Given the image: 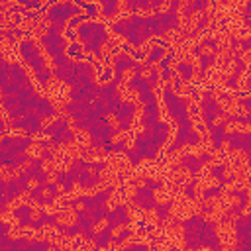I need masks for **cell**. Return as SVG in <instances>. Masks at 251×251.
I'll use <instances>...</instances> for the list:
<instances>
[{"instance_id": "cell-5", "label": "cell", "mask_w": 251, "mask_h": 251, "mask_svg": "<svg viewBox=\"0 0 251 251\" xmlns=\"http://www.w3.org/2000/svg\"><path fill=\"white\" fill-rule=\"evenodd\" d=\"M18 51H20V55H22L24 63L33 71V75H35L37 82H39L43 88H47V86H49V80L53 78V71L47 67V63H45L43 55L39 53L37 43H35L33 39L25 37V39H22V41H20Z\"/></svg>"}, {"instance_id": "cell-30", "label": "cell", "mask_w": 251, "mask_h": 251, "mask_svg": "<svg viewBox=\"0 0 251 251\" xmlns=\"http://www.w3.org/2000/svg\"><path fill=\"white\" fill-rule=\"evenodd\" d=\"M114 231H116V229H112L110 226H106L104 229H100V231H96V233H94V237H92V243H94L96 247H108V245L112 243Z\"/></svg>"}, {"instance_id": "cell-37", "label": "cell", "mask_w": 251, "mask_h": 251, "mask_svg": "<svg viewBox=\"0 0 251 251\" xmlns=\"http://www.w3.org/2000/svg\"><path fill=\"white\" fill-rule=\"evenodd\" d=\"M118 12V0H104L102 2V16L104 18H112Z\"/></svg>"}, {"instance_id": "cell-28", "label": "cell", "mask_w": 251, "mask_h": 251, "mask_svg": "<svg viewBox=\"0 0 251 251\" xmlns=\"http://www.w3.org/2000/svg\"><path fill=\"white\" fill-rule=\"evenodd\" d=\"M178 167H180V169H184V171H188L192 176H198V173L202 171L204 163L200 161V157H198V155H182V157H180Z\"/></svg>"}, {"instance_id": "cell-47", "label": "cell", "mask_w": 251, "mask_h": 251, "mask_svg": "<svg viewBox=\"0 0 251 251\" xmlns=\"http://www.w3.org/2000/svg\"><path fill=\"white\" fill-rule=\"evenodd\" d=\"M20 4L25 6V8H39L41 6V0H20Z\"/></svg>"}, {"instance_id": "cell-2", "label": "cell", "mask_w": 251, "mask_h": 251, "mask_svg": "<svg viewBox=\"0 0 251 251\" xmlns=\"http://www.w3.org/2000/svg\"><path fill=\"white\" fill-rule=\"evenodd\" d=\"M184 245L190 249H222V241L218 235V222H212L204 216H190L180 222Z\"/></svg>"}, {"instance_id": "cell-31", "label": "cell", "mask_w": 251, "mask_h": 251, "mask_svg": "<svg viewBox=\"0 0 251 251\" xmlns=\"http://www.w3.org/2000/svg\"><path fill=\"white\" fill-rule=\"evenodd\" d=\"M226 171H227V169H226V165H214V167H212V171H210V175H212L214 178H218V180H220V186H222V188H226L229 182H233V180H235V175H229V176H227V175H226Z\"/></svg>"}, {"instance_id": "cell-12", "label": "cell", "mask_w": 251, "mask_h": 251, "mask_svg": "<svg viewBox=\"0 0 251 251\" xmlns=\"http://www.w3.org/2000/svg\"><path fill=\"white\" fill-rule=\"evenodd\" d=\"M200 110H202V120H204V124H206V129L212 127V126L218 122V118H222V116L226 114V110H224V108L220 106V102L212 96L210 90L202 92V98H200Z\"/></svg>"}, {"instance_id": "cell-6", "label": "cell", "mask_w": 251, "mask_h": 251, "mask_svg": "<svg viewBox=\"0 0 251 251\" xmlns=\"http://www.w3.org/2000/svg\"><path fill=\"white\" fill-rule=\"evenodd\" d=\"M112 31H116L118 35L126 37V41L131 47H141L153 33L145 22L143 16H129V18H122L112 25Z\"/></svg>"}, {"instance_id": "cell-39", "label": "cell", "mask_w": 251, "mask_h": 251, "mask_svg": "<svg viewBox=\"0 0 251 251\" xmlns=\"http://www.w3.org/2000/svg\"><path fill=\"white\" fill-rule=\"evenodd\" d=\"M131 235H133V231H131L129 227H126V226H124V227H122V229L112 237V243H114V245H122V243H124L127 237H131Z\"/></svg>"}, {"instance_id": "cell-24", "label": "cell", "mask_w": 251, "mask_h": 251, "mask_svg": "<svg viewBox=\"0 0 251 251\" xmlns=\"http://www.w3.org/2000/svg\"><path fill=\"white\" fill-rule=\"evenodd\" d=\"M106 220H108L106 226H110L112 229H116V227H120V226H127V224L131 222V214H129V210H127L126 204H118V206H114V208L108 212Z\"/></svg>"}, {"instance_id": "cell-40", "label": "cell", "mask_w": 251, "mask_h": 251, "mask_svg": "<svg viewBox=\"0 0 251 251\" xmlns=\"http://www.w3.org/2000/svg\"><path fill=\"white\" fill-rule=\"evenodd\" d=\"M196 184H198V176H192L190 182L184 184V196L188 200H194L196 198Z\"/></svg>"}, {"instance_id": "cell-10", "label": "cell", "mask_w": 251, "mask_h": 251, "mask_svg": "<svg viewBox=\"0 0 251 251\" xmlns=\"http://www.w3.org/2000/svg\"><path fill=\"white\" fill-rule=\"evenodd\" d=\"M41 135H45V137L51 139L53 149H55V147H63V145H69V143L75 141V131L71 129L69 120H67L65 116L53 118V122L43 127Z\"/></svg>"}, {"instance_id": "cell-3", "label": "cell", "mask_w": 251, "mask_h": 251, "mask_svg": "<svg viewBox=\"0 0 251 251\" xmlns=\"http://www.w3.org/2000/svg\"><path fill=\"white\" fill-rule=\"evenodd\" d=\"M0 88H2V96H10L14 100H20L35 92L31 78L27 76L24 67L16 61L10 63L4 57L0 59Z\"/></svg>"}, {"instance_id": "cell-19", "label": "cell", "mask_w": 251, "mask_h": 251, "mask_svg": "<svg viewBox=\"0 0 251 251\" xmlns=\"http://www.w3.org/2000/svg\"><path fill=\"white\" fill-rule=\"evenodd\" d=\"M131 204L137 206L139 210H145V212L155 210V206L159 204L157 198H155V188H151L147 184L137 186L135 192H133V196H131Z\"/></svg>"}, {"instance_id": "cell-35", "label": "cell", "mask_w": 251, "mask_h": 251, "mask_svg": "<svg viewBox=\"0 0 251 251\" xmlns=\"http://www.w3.org/2000/svg\"><path fill=\"white\" fill-rule=\"evenodd\" d=\"M155 212H157V224H159V226H163V224L169 220L171 212H173V202L157 204V206H155Z\"/></svg>"}, {"instance_id": "cell-11", "label": "cell", "mask_w": 251, "mask_h": 251, "mask_svg": "<svg viewBox=\"0 0 251 251\" xmlns=\"http://www.w3.org/2000/svg\"><path fill=\"white\" fill-rule=\"evenodd\" d=\"M57 247L55 243L47 241V239H27V237H10L0 235V251H45Z\"/></svg>"}, {"instance_id": "cell-26", "label": "cell", "mask_w": 251, "mask_h": 251, "mask_svg": "<svg viewBox=\"0 0 251 251\" xmlns=\"http://www.w3.org/2000/svg\"><path fill=\"white\" fill-rule=\"evenodd\" d=\"M98 182H100V171H96V169H92V167H88L86 171H82L80 176L76 178V184H78L80 188H86V190L98 186Z\"/></svg>"}, {"instance_id": "cell-56", "label": "cell", "mask_w": 251, "mask_h": 251, "mask_svg": "<svg viewBox=\"0 0 251 251\" xmlns=\"http://www.w3.org/2000/svg\"><path fill=\"white\" fill-rule=\"evenodd\" d=\"M247 86H251V76H249V78H247Z\"/></svg>"}, {"instance_id": "cell-51", "label": "cell", "mask_w": 251, "mask_h": 251, "mask_svg": "<svg viewBox=\"0 0 251 251\" xmlns=\"http://www.w3.org/2000/svg\"><path fill=\"white\" fill-rule=\"evenodd\" d=\"M239 49L249 51V49H251V39H241V47H239Z\"/></svg>"}, {"instance_id": "cell-8", "label": "cell", "mask_w": 251, "mask_h": 251, "mask_svg": "<svg viewBox=\"0 0 251 251\" xmlns=\"http://www.w3.org/2000/svg\"><path fill=\"white\" fill-rule=\"evenodd\" d=\"M163 102L167 106L169 116L176 122L178 127H192L194 126L190 120V114H188V100L178 96L171 82H167L163 88Z\"/></svg>"}, {"instance_id": "cell-48", "label": "cell", "mask_w": 251, "mask_h": 251, "mask_svg": "<svg viewBox=\"0 0 251 251\" xmlns=\"http://www.w3.org/2000/svg\"><path fill=\"white\" fill-rule=\"evenodd\" d=\"M180 2H182V0H169V10H171V12H178Z\"/></svg>"}, {"instance_id": "cell-55", "label": "cell", "mask_w": 251, "mask_h": 251, "mask_svg": "<svg viewBox=\"0 0 251 251\" xmlns=\"http://www.w3.org/2000/svg\"><path fill=\"white\" fill-rule=\"evenodd\" d=\"M247 165H249V169H251V155H247Z\"/></svg>"}, {"instance_id": "cell-9", "label": "cell", "mask_w": 251, "mask_h": 251, "mask_svg": "<svg viewBox=\"0 0 251 251\" xmlns=\"http://www.w3.org/2000/svg\"><path fill=\"white\" fill-rule=\"evenodd\" d=\"M122 102L124 100L120 98L118 82L116 80H110V82L100 84V90H98V96L94 98V104L98 106V110L104 116H114L118 112V108L122 106Z\"/></svg>"}, {"instance_id": "cell-53", "label": "cell", "mask_w": 251, "mask_h": 251, "mask_svg": "<svg viewBox=\"0 0 251 251\" xmlns=\"http://www.w3.org/2000/svg\"><path fill=\"white\" fill-rule=\"evenodd\" d=\"M198 157H200V161H202V163H210V161L214 159L210 153H202V155H198Z\"/></svg>"}, {"instance_id": "cell-32", "label": "cell", "mask_w": 251, "mask_h": 251, "mask_svg": "<svg viewBox=\"0 0 251 251\" xmlns=\"http://www.w3.org/2000/svg\"><path fill=\"white\" fill-rule=\"evenodd\" d=\"M210 0H188L184 6H182V16H186L188 20L196 14V12H204L206 6H208Z\"/></svg>"}, {"instance_id": "cell-33", "label": "cell", "mask_w": 251, "mask_h": 251, "mask_svg": "<svg viewBox=\"0 0 251 251\" xmlns=\"http://www.w3.org/2000/svg\"><path fill=\"white\" fill-rule=\"evenodd\" d=\"M233 57H235V71H233V75L227 78V86H229V88H235V86H237V80H239L241 73L245 71V63L241 61V53H239L237 49L233 51Z\"/></svg>"}, {"instance_id": "cell-49", "label": "cell", "mask_w": 251, "mask_h": 251, "mask_svg": "<svg viewBox=\"0 0 251 251\" xmlns=\"http://www.w3.org/2000/svg\"><path fill=\"white\" fill-rule=\"evenodd\" d=\"M10 233V224L8 222H0V235Z\"/></svg>"}, {"instance_id": "cell-54", "label": "cell", "mask_w": 251, "mask_h": 251, "mask_svg": "<svg viewBox=\"0 0 251 251\" xmlns=\"http://www.w3.org/2000/svg\"><path fill=\"white\" fill-rule=\"evenodd\" d=\"M245 14H251V0L245 4Z\"/></svg>"}, {"instance_id": "cell-13", "label": "cell", "mask_w": 251, "mask_h": 251, "mask_svg": "<svg viewBox=\"0 0 251 251\" xmlns=\"http://www.w3.org/2000/svg\"><path fill=\"white\" fill-rule=\"evenodd\" d=\"M22 192H25V188L20 182L18 175H14L12 178H2L0 180V212L4 214L8 210V204L14 202Z\"/></svg>"}, {"instance_id": "cell-22", "label": "cell", "mask_w": 251, "mask_h": 251, "mask_svg": "<svg viewBox=\"0 0 251 251\" xmlns=\"http://www.w3.org/2000/svg\"><path fill=\"white\" fill-rule=\"evenodd\" d=\"M98 90H100V84H96L94 80H88L78 86H71L69 98L71 100H94L98 96Z\"/></svg>"}, {"instance_id": "cell-50", "label": "cell", "mask_w": 251, "mask_h": 251, "mask_svg": "<svg viewBox=\"0 0 251 251\" xmlns=\"http://www.w3.org/2000/svg\"><path fill=\"white\" fill-rule=\"evenodd\" d=\"M126 249H147V245L145 243H129V245H126Z\"/></svg>"}, {"instance_id": "cell-4", "label": "cell", "mask_w": 251, "mask_h": 251, "mask_svg": "<svg viewBox=\"0 0 251 251\" xmlns=\"http://www.w3.org/2000/svg\"><path fill=\"white\" fill-rule=\"evenodd\" d=\"M53 76L69 86H78L82 82L94 80V67L90 61L73 59L67 53L53 59Z\"/></svg>"}, {"instance_id": "cell-29", "label": "cell", "mask_w": 251, "mask_h": 251, "mask_svg": "<svg viewBox=\"0 0 251 251\" xmlns=\"http://www.w3.org/2000/svg\"><path fill=\"white\" fill-rule=\"evenodd\" d=\"M35 112H37L39 116H43L45 120L57 118V110H55L53 102H51L47 96H41V98H39V102H37V106H35Z\"/></svg>"}, {"instance_id": "cell-17", "label": "cell", "mask_w": 251, "mask_h": 251, "mask_svg": "<svg viewBox=\"0 0 251 251\" xmlns=\"http://www.w3.org/2000/svg\"><path fill=\"white\" fill-rule=\"evenodd\" d=\"M200 141H202L200 131L194 129V126H192V127H178V131H176V135H175V141L167 147V153L173 155L175 151L182 149L184 145H198Z\"/></svg>"}, {"instance_id": "cell-20", "label": "cell", "mask_w": 251, "mask_h": 251, "mask_svg": "<svg viewBox=\"0 0 251 251\" xmlns=\"http://www.w3.org/2000/svg\"><path fill=\"white\" fill-rule=\"evenodd\" d=\"M226 143L229 151H243L245 155H251V133H243V131L226 133Z\"/></svg>"}, {"instance_id": "cell-23", "label": "cell", "mask_w": 251, "mask_h": 251, "mask_svg": "<svg viewBox=\"0 0 251 251\" xmlns=\"http://www.w3.org/2000/svg\"><path fill=\"white\" fill-rule=\"evenodd\" d=\"M135 63H137V61H135L129 53H126V51L114 53V78H112V80H116V82L120 84L122 78H124V71H126V69H133Z\"/></svg>"}, {"instance_id": "cell-36", "label": "cell", "mask_w": 251, "mask_h": 251, "mask_svg": "<svg viewBox=\"0 0 251 251\" xmlns=\"http://www.w3.org/2000/svg\"><path fill=\"white\" fill-rule=\"evenodd\" d=\"M176 71H178L180 78H182V80H186V82H188V80L194 76V67H192L190 63H186V61L176 63Z\"/></svg>"}, {"instance_id": "cell-46", "label": "cell", "mask_w": 251, "mask_h": 251, "mask_svg": "<svg viewBox=\"0 0 251 251\" xmlns=\"http://www.w3.org/2000/svg\"><path fill=\"white\" fill-rule=\"evenodd\" d=\"M143 184H147V186H151V188H161V186H163L161 180H155V178H151V176H145V178H143Z\"/></svg>"}, {"instance_id": "cell-16", "label": "cell", "mask_w": 251, "mask_h": 251, "mask_svg": "<svg viewBox=\"0 0 251 251\" xmlns=\"http://www.w3.org/2000/svg\"><path fill=\"white\" fill-rule=\"evenodd\" d=\"M86 131H88L90 139H100L102 143H108V141H112V139L116 137V133H118L120 129H118L116 126H112V124L108 122V116H106V118L94 120Z\"/></svg>"}, {"instance_id": "cell-21", "label": "cell", "mask_w": 251, "mask_h": 251, "mask_svg": "<svg viewBox=\"0 0 251 251\" xmlns=\"http://www.w3.org/2000/svg\"><path fill=\"white\" fill-rule=\"evenodd\" d=\"M135 108L137 106L133 102H129V100L122 102V106L114 114L116 116V126H118L120 131H127L131 127V122H133V116H135Z\"/></svg>"}, {"instance_id": "cell-18", "label": "cell", "mask_w": 251, "mask_h": 251, "mask_svg": "<svg viewBox=\"0 0 251 251\" xmlns=\"http://www.w3.org/2000/svg\"><path fill=\"white\" fill-rule=\"evenodd\" d=\"M39 41L51 59H55L67 51V37L63 33H49L47 31V33H41Z\"/></svg>"}, {"instance_id": "cell-34", "label": "cell", "mask_w": 251, "mask_h": 251, "mask_svg": "<svg viewBox=\"0 0 251 251\" xmlns=\"http://www.w3.org/2000/svg\"><path fill=\"white\" fill-rule=\"evenodd\" d=\"M165 47H167V43H165V41H159V43H155V45L149 49V55H147L145 63H149V65H155V63H159V61L165 57Z\"/></svg>"}, {"instance_id": "cell-25", "label": "cell", "mask_w": 251, "mask_h": 251, "mask_svg": "<svg viewBox=\"0 0 251 251\" xmlns=\"http://www.w3.org/2000/svg\"><path fill=\"white\" fill-rule=\"evenodd\" d=\"M226 126H227V122L224 120V122H216L212 127H208V137H210L214 149H220L226 143Z\"/></svg>"}, {"instance_id": "cell-1", "label": "cell", "mask_w": 251, "mask_h": 251, "mask_svg": "<svg viewBox=\"0 0 251 251\" xmlns=\"http://www.w3.org/2000/svg\"><path fill=\"white\" fill-rule=\"evenodd\" d=\"M171 126L167 122H155L151 126H145L143 131L135 137L133 149H126V157L129 165H139L143 159H157L159 149L167 143Z\"/></svg>"}, {"instance_id": "cell-41", "label": "cell", "mask_w": 251, "mask_h": 251, "mask_svg": "<svg viewBox=\"0 0 251 251\" xmlns=\"http://www.w3.org/2000/svg\"><path fill=\"white\" fill-rule=\"evenodd\" d=\"M80 47H82V45H80L78 41H73L71 45H67V51H65V53H67L69 57H73V59H82V49H80Z\"/></svg>"}, {"instance_id": "cell-38", "label": "cell", "mask_w": 251, "mask_h": 251, "mask_svg": "<svg viewBox=\"0 0 251 251\" xmlns=\"http://www.w3.org/2000/svg\"><path fill=\"white\" fill-rule=\"evenodd\" d=\"M216 55H218V53H214V51H212V53H202V55L198 57V59H200V69H202V73H204V71H208V69L214 65Z\"/></svg>"}, {"instance_id": "cell-14", "label": "cell", "mask_w": 251, "mask_h": 251, "mask_svg": "<svg viewBox=\"0 0 251 251\" xmlns=\"http://www.w3.org/2000/svg\"><path fill=\"white\" fill-rule=\"evenodd\" d=\"M31 135H4L2 137V149H0V159L12 157V155H20L25 153L31 147Z\"/></svg>"}, {"instance_id": "cell-42", "label": "cell", "mask_w": 251, "mask_h": 251, "mask_svg": "<svg viewBox=\"0 0 251 251\" xmlns=\"http://www.w3.org/2000/svg\"><path fill=\"white\" fill-rule=\"evenodd\" d=\"M220 192H222V186H220V184H218V186H210V188H206V190L202 192L200 202H206V200H210V198H216V196H220Z\"/></svg>"}, {"instance_id": "cell-7", "label": "cell", "mask_w": 251, "mask_h": 251, "mask_svg": "<svg viewBox=\"0 0 251 251\" xmlns=\"http://www.w3.org/2000/svg\"><path fill=\"white\" fill-rule=\"evenodd\" d=\"M76 35H78V41L82 45L84 51L92 53L98 61L102 59V45L108 43V31L102 24L98 22H82L78 27H76Z\"/></svg>"}, {"instance_id": "cell-15", "label": "cell", "mask_w": 251, "mask_h": 251, "mask_svg": "<svg viewBox=\"0 0 251 251\" xmlns=\"http://www.w3.org/2000/svg\"><path fill=\"white\" fill-rule=\"evenodd\" d=\"M78 14V8L73 2H55L49 10H45V20L51 24H69L71 18Z\"/></svg>"}, {"instance_id": "cell-44", "label": "cell", "mask_w": 251, "mask_h": 251, "mask_svg": "<svg viewBox=\"0 0 251 251\" xmlns=\"http://www.w3.org/2000/svg\"><path fill=\"white\" fill-rule=\"evenodd\" d=\"M237 104H239L245 112H251V94H249V96H241V98L237 100Z\"/></svg>"}, {"instance_id": "cell-52", "label": "cell", "mask_w": 251, "mask_h": 251, "mask_svg": "<svg viewBox=\"0 0 251 251\" xmlns=\"http://www.w3.org/2000/svg\"><path fill=\"white\" fill-rule=\"evenodd\" d=\"M149 2H151V10H155V12L163 6V0H149Z\"/></svg>"}, {"instance_id": "cell-43", "label": "cell", "mask_w": 251, "mask_h": 251, "mask_svg": "<svg viewBox=\"0 0 251 251\" xmlns=\"http://www.w3.org/2000/svg\"><path fill=\"white\" fill-rule=\"evenodd\" d=\"M208 24H210V16H208L206 12H200V16H198V22H196V29L200 31V29H204Z\"/></svg>"}, {"instance_id": "cell-45", "label": "cell", "mask_w": 251, "mask_h": 251, "mask_svg": "<svg viewBox=\"0 0 251 251\" xmlns=\"http://www.w3.org/2000/svg\"><path fill=\"white\" fill-rule=\"evenodd\" d=\"M33 180H35L37 184H45V182H49V173L43 169V171H41V173H39V175H37Z\"/></svg>"}, {"instance_id": "cell-27", "label": "cell", "mask_w": 251, "mask_h": 251, "mask_svg": "<svg viewBox=\"0 0 251 251\" xmlns=\"http://www.w3.org/2000/svg\"><path fill=\"white\" fill-rule=\"evenodd\" d=\"M31 214H33V206L29 202L25 204H18L14 210H12V216L18 220V226L20 227H27L29 222H31Z\"/></svg>"}]
</instances>
